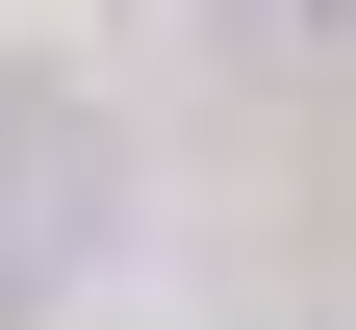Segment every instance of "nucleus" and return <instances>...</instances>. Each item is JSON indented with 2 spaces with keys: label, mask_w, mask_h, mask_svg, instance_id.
<instances>
[{
  "label": "nucleus",
  "mask_w": 356,
  "mask_h": 330,
  "mask_svg": "<svg viewBox=\"0 0 356 330\" xmlns=\"http://www.w3.org/2000/svg\"><path fill=\"white\" fill-rule=\"evenodd\" d=\"M254 26H331V0H254Z\"/></svg>",
  "instance_id": "1"
}]
</instances>
